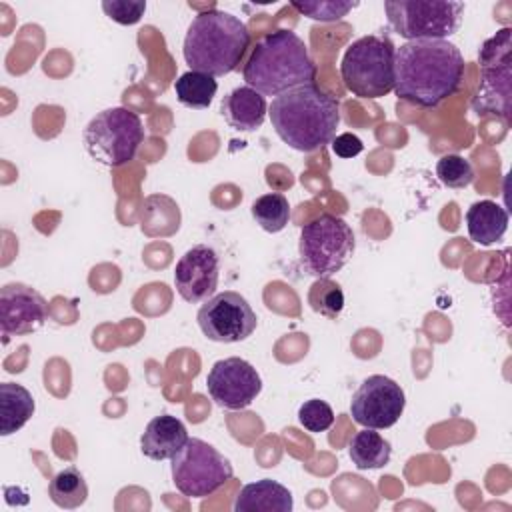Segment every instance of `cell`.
I'll list each match as a JSON object with an SVG mask.
<instances>
[{"mask_svg":"<svg viewBox=\"0 0 512 512\" xmlns=\"http://www.w3.org/2000/svg\"><path fill=\"white\" fill-rule=\"evenodd\" d=\"M404 406L406 396L402 386L384 374H372L352 394L350 414L356 424L382 430L400 420Z\"/></svg>","mask_w":512,"mask_h":512,"instance_id":"obj_12","label":"cell"},{"mask_svg":"<svg viewBox=\"0 0 512 512\" xmlns=\"http://www.w3.org/2000/svg\"><path fill=\"white\" fill-rule=\"evenodd\" d=\"M186 440L188 432L184 422L176 416L160 414L146 424L140 436V450L150 460H172Z\"/></svg>","mask_w":512,"mask_h":512,"instance_id":"obj_17","label":"cell"},{"mask_svg":"<svg viewBox=\"0 0 512 512\" xmlns=\"http://www.w3.org/2000/svg\"><path fill=\"white\" fill-rule=\"evenodd\" d=\"M234 470L230 460L212 444L188 438L172 456V482L188 498H206L222 488Z\"/></svg>","mask_w":512,"mask_h":512,"instance_id":"obj_10","label":"cell"},{"mask_svg":"<svg viewBox=\"0 0 512 512\" xmlns=\"http://www.w3.org/2000/svg\"><path fill=\"white\" fill-rule=\"evenodd\" d=\"M268 114L284 144L298 152H316L336 138L340 102L316 84H304L276 96Z\"/></svg>","mask_w":512,"mask_h":512,"instance_id":"obj_2","label":"cell"},{"mask_svg":"<svg viewBox=\"0 0 512 512\" xmlns=\"http://www.w3.org/2000/svg\"><path fill=\"white\" fill-rule=\"evenodd\" d=\"M396 46L384 34H368L354 40L340 62L344 86L358 98L376 100L394 90Z\"/></svg>","mask_w":512,"mask_h":512,"instance_id":"obj_5","label":"cell"},{"mask_svg":"<svg viewBox=\"0 0 512 512\" xmlns=\"http://www.w3.org/2000/svg\"><path fill=\"white\" fill-rule=\"evenodd\" d=\"M466 228L472 242L490 246L504 238L508 230V212L494 200L474 202L466 210Z\"/></svg>","mask_w":512,"mask_h":512,"instance_id":"obj_19","label":"cell"},{"mask_svg":"<svg viewBox=\"0 0 512 512\" xmlns=\"http://www.w3.org/2000/svg\"><path fill=\"white\" fill-rule=\"evenodd\" d=\"M216 90H218V82L214 80V76L194 72V70L180 74V78L174 82V92L178 102L192 110L208 108L216 96Z\"/></svg>","mask_w":512,"mask_h":512,"instance_id":"obj_22","label":"cell"},{"mask_svg":"<svg viewBox=\"0 0 512 512\" xmlns=\"http://www.w3.org/2000/svg\"><path fill=\"white\" fill-rule=\"evenodd\" d=\"M34 398L22 386L14 382L0 384V434L10 436L18 432L34 414Z\"/></svg>","mask_w":512,"mask_h":512,"instance_id":"obj_20","label":"cell"},{"mask_svg":"<svg viewBox=\"0 0 512 512\" xmlns=\"http://www.w3.org/2000/svg\"><path fill=\"white\" fill-rule=\"evenodd\" d=\"M206 390L220 408L244 410L260 394L262 378L248 360L230 356L212 364L206 376Z\"/></svg>","mask_w":512,"mask_h":512,"instance_id":"obj_13","label":"cell"},{"mask_svg":"<svg viewBox=\"0 0 512 512\" xmlns=\"http://www.w3.org/2000/svg\"><path fill=\"white\" fill-rule=\"evenodd\" d=\"M292 506V492L270 478L242 486L234 500L236 512H290Z\"/></svg>","mask_w":512,"mask_h":512,"instance_id":"obj_18","label":"cell"},{"mask_svg":"<svg viewBox=\"0 0 512 512\" xmlns=\"http://www.w3.org/2000/svg\"><path fill=\"white\" fill-rule=\"evenodd\" d=\"M436 176L448 188H466L474 180V168L468 158L446 154L436 162Z\"/></svg>","mask_w":512,"mask_h":512,"instance_id":"obj_26","label":"cell"},{"mask_svg":"<svg viewBox=\"0 0 512 512\" xmlns=\"http://www.w3.org/2000/svg\"><path fill=\"white\" fill-rule=\"evenodd\" d=\"M464 78V58L448 40H410L394 52V94L414 106L434 108Z\"/></svg>","mask_w":512,"mask_h":512,"instance_id":"obj_1","label":"cell"},{"mask_svg":"<svg viewBox=\"0 0 512 512\" xmlns=\"http://www.w3.org/2000/svg\"><path fill=\"white\" fill-rule=\"evenodd\" d=\"M48 320V304L34 288L10 282L0 290L2 336H22L40 330Z\"/></svg>","mask_w":512,"mask_h":512,"instance_id":"obj_15","label":"cell"},{"mask_svg":"<svg viewBox=\"0 0 512 512\" xmlns=\"http://www.w3.org/2000/svg\"><path fill=\"white\" fill-rule=\"evenodd\" d=\"M478 62L482 74L476 96L472 98V110L478 116H500L508 120L512 78V30L508 26L484 40Z\"/></svg>","mask_w":512,"mask_h":512,"instance_id":"obj_9","label":"cell"},{"mask_svg":"<svg viewBox=\"0 0 512 512\" xmlns=\"http://www.w3.org/2000/svg\"><path fill=\"white\" fill-rule=\"evenodd\" d=\"M348 454L358 470H376L390 462L392 446L374 428H366L352 436Z\"/></svg>","mask_w":512,"mask_h":512,"instance_id":"obj_21","label":"cell"},{"mask_svg":"<svg viewBox=\"0 0 512 512\" xmlns=\"http://www.w3.org/2000/svg\"><path fill=\"white\" fill-rule=\"evenodd\" d=\"M308 302L314 312L336 318L344 308V292L330 278H316V282L310 286Z\"/></svg>","mask_w":512,"mask_h":512,"instance_id":"obj_25","label":"cell"},{"mask_svg":"<svg viewBox=\"0 0 512 512\" xmlns=\"http://www.w3.org/2000/svg\"><path fill=\"white\" fill-rule=\"evenodd\" d=\"M220 260L214 248L196 244L186 250L174 268V284L182 300L190 304L204 302L214 296L218 288Z\"/></svg>","mask_w":512,"mask_h":512,"instance_id":"obj_14","label":"cell"},{"mask_svg":"<svg viewBox=\"0 0 512 512\" xmlns=\"http://www.w3.org/2000/svg\"><path fill=\"white\" fill-rule=\"evenodd\" d=\"M220 114L230 128L238 132H254L266 120V98L250 86H238L222 98Z\"/></svg>","mask_w":512,"mask_h":512,"instance_id":"obj_16","label":"cell"},{"mask_svg":"<svg viewBox=\"0 0 512 512\" xmlns=\"http://www.w3.org/2000/svg\"><path fill=\"white\" fill-rule=\"evenodd\" d=\"M102 10L110 20L122 26H130L144 16L146 2L144 0H104Z\"/></svg>","mask_w":512,"mask_h":512,"instance_id":"obj_29","label":"cell"},{"mask_svg":"<svg viewBox=\"0 0 512 512\" xmlns=\"http://www.w3.org/2000/svg\"><path fill=\"white\" fill-rule=\"evenodd\" d=\"M84 148L102 166L128 164L144 142V126L136 112L114 106L98 112L84 128Z\"/></svg>","mask_w":512,"mask_h":512,"instance_id":"obj_7","label":"cell"},{"mask_svg":"<svg viewBox=\"0 0 512 512\" xmlns=\"http://www.w3.org/2000/svg\"><path fill=\"white\" fill-rule=\"evenodd\" d=\"M384 10L396 34L410 40H446L462 24L464 2L388 0Z\"/></svg>","mask_w":512,"mask_h":512,"instance_id":"obj_8","label":"cell"},{"mask_svg":"<svg viewBox=\"0 0 512 512\" xmlns=\"http://www.w3.org/2000/svg\"><path fill=\"white\" fill-rule=\"evenodd\" d=\"M202 334L212 342H242L256 330L258 318L248 300L232 290L204 300L196 314Z\"/></svg>","mask_w":512,"mask_h":512,"instance_id":"obj_11","label":"cell"},{"mask_svg":"<svg viewBox=\"0 0 512 512\" xmlns=\"http://www.w3.org/2000/svg\"><path fill=\"white\" fill-rule=\"evenodd\" d=\"M294 10L300 14L320 20V22H336L342 20L348 12L358 8V2H348V0H310V2H290Z\"/></svg>","mask_w":512,"mask_h":512,"instance_id":"obj_27","label":"cell"},{"mask_svg":"<svg viewBox=\"0 0 512 512\" xmlns=\"http://www.w3.org/2000/svg\"><path fill=\"white\" fill-rule=\"evenodd\" d=\"M250 44L246 24L224 10L200 12L188 26L182 56L194 72L224 76L238 68Z\"/></svg>","mask_w":512,"mask_h":512,"instance_id":"obj_4","label":"cell"},{"mask_svg":"<svg viewBox=\"0 0 512 512\" xmlns=\"http://www.w3.org/2000/svg\"><path fill=\"white\" fill-rule=\"evenodd\" d=\"M242 76L262 96H280L292 88L314 84L316 66L304 40L292 30H274L252 48Z\"/></svg>","mask_w":512,"mask_h":512,"instance_id":"obj_3","label":"cell"},{"mask_svg":"<svg viewBox=\"0 0 512 512\" xmlns=\"http://www.w3.org/2000/svg\"><path fill=\"white\" fill-rule=\"evenodd\" d=\"M354 246V232L344 218L320 214L300 230V264L314 278H330L348 264Z\"/></svg>","mask_w":512,"mask_h":512,"instance_id":"obj_6","label":"cell"},{"mask_svg":"<svg viewBox=\"0 0 512 512\" xmlns=\"http://www.w3.org/2000/svg\"><path fill=\"white\" fill-rule=\"evenodd\" d=\"M250 212H252V218L256 220V224L270 234L284 230L290 220L288 198L280 192H270V194L258 196L252 202Z\"/></svg>","mask_w":512,"mask_h":512,"instance_id":"obj_24","label":"cell"},{"mask_svg":"<svg viewBox=\"0 0 512 512\" xmlns=\"http://www.w3.org/2000/svg\"><path fill=\"white\" fill-rule=\"evenodd\" d=\"M298 422L308 432H324L334 424V412L328 402L320 398H310L298 408Z\"/></svg>","mask_w":512,"mask_h":512,"instance_id":"obj_28","label":"cell"},{"mask_svg":"<svg viewBox=\"0 0 512 512\" xmlns=\"http://www.w3.org/2000/svg\"><path fill=\"white\" fill-rule=\"evenodd\" d=\"M330 144H332V152L336 156H340V158H354V156H358L364 150L362 140L356 134H352V132L338 134Z\"/></svg>","mask_w":512,"mask_h":512,"instance_id":"obj_30","label":"cell"},{"mask_svg":"<svg viewBox=\"0 0 512 512\" xmlns=\"http://www.w3.org/2000/svg\"><path fill=\"white\" fill-rule=\"evenodd\" d=\"M48 494L56 506L64 510H74L86 502L88 484L84 480V474L78 468L68 466L58 474H54V478L48 484Z\"/></svg>","mask_w":512,"mask_h":512,"instance_id":"obj_23","label":"cell"}]
</instances>
